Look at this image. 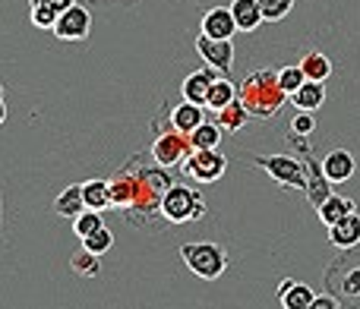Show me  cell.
<instances>
[{"mask_svg": "<svg viewBox=\"0 0 360 309\" xmlns=\"http://www.w3.org/2000/svg\"><path fill=\"white\" fill-rule=\"evenodd\" d=\"M237 32H240V29H237V22H234V13H231V6H212V10L202 16V35L231 41Z\"/></svg>", "mask_w": 360, "mask_h": 309, "instance_id": "12", "label": "cell"}, {"mask_svg": "<svg viewBox=\"0 0 360 309\" xmlns=\"http://www.w3.org/2000/svg\"><path fill=\"white\" fill-rule=\"evenodd\" d=\"M329 243L335 249H351L360 243V215L354 211V215L342 218L338 224H332L329 228Z\"/></svg>", "mask_w": 360, "mask_h": 309, "instance_id": "16", "label": "cell"}, {"mask_svg": "<svg viewBox=\"0 0 360 309\" xmlns=\"http://www.w3.org/2000/svg\"><path fill=\"white\" fill-rule=\"evenodd\" d=\"M218 70L205 67V70H196V73H190L184 82H180V95H184L186 101H193V105H202L205 107V98H209V88L215 86L218 79Z\"/></svg>", "mask_w": 360, "mask_h": 309, "instance_id": "13", "label": "cell"}, {"mask_svg": "<svg viewBox=\"0 0 360 309\" xmlns=\"http://www.w3.org/2000/svg\"><path fill=\"white\" fill-rule=\"evenodd\" d=\"M228 171V158L218 149H193L180 161V173L196 183H218Z\"/></svg>", "mask_w": 360, "mask_h": 309, "instance_id": "7", "label": "cell"}, {"mask_svg": "<svg viewBox=\"0 0 360 309\" xmlns=\"http://www.w3.org/2000/svg\"><path fill=\"white\" fill-rule=\"evenodd\" d=\"M54 211H57L60 218H67V221H73L76 215H82V211H86V199H82V183L67 186V190H63L60 196L54 199Z\"/></svg>", "mask_w": 360, "mask_h": 309, "instance_id": "20", "label": "cell"}, {"mask_svg": "<svg viewBox=\"0 0 360 309\" xmlns=\"http://www.w3.org/2000/svg\"><path fill=\"white\" fill-rule=\"evenodd\" d=\"M82 199H86V209H92V211L114 209L111 180H89V183H82Z\"/></svg>", "mask_w": 360, "mask_h": 309, "instance_id": "19", "label": "cell"}, {"mask_svg": "<svg viewBox=\"0 0 360 309\" xmlns=\"http://www.w3.org/2000/svg\"><path fill=\"white\" fill-rule=\"evenodd\" d=\"M82 246H86L89 253H95V256H105L108 249L114 246V234L108 228H98L95 234H89L86 240H82Z\"/></svg>", "mask_w": 360, "mask_h": 309, "instance_id": "29", "label": "cell"}, {"mask_svg": "<svg viewBox=\"0 0 360 309\" xmlns=\"http://www.w3.org/2000/svg\"><path fill=\"white\" fill-rule=\"evenodd\" d=\"M234 98H237V86L228 79V76H218L215 86L209 88V98H205V107H209L212 114H218L221 107H228Z\"/></svg>", "mask_w": 360, "mask_h": 309, "instance_id": "24", "label": "cell"}, {"mask_svg": "<svg viewBox=\"0 0 360 309\" xmlns=\"http://www.w3.org/2000/svg\"><path fill=\"white\" fill-rule=\"evenodd\" d=\"M171 183H174V177L168 173V167H162L155 158L149 161V158H143V154H133L111 177L114 209L136 230L158 234V230H165V224H168L162 215V199H165V192L171 190Z\"/></svg>", "mask_w": 360, "mask_h": 309, "instance_id": "1", "label": "cell"}, {"mask_svg": "<svg viewBox=\"0 0 360 309\" xmlns=\"http://www.w3.org/2000/svg\"><path fill=\"white\" fill-rule=\"evenodd\" d=\"M180 259H184V265L190 268L196 278L202 281H215L224 275V268H228V253H224V246H218V243H184L180 246Z\"/></svg>", "mask_w": 360, "mask_h": 309, "instance_id": "4", "label": "cell"}, {"mask_svg": "<svg viewBox=\"0 0 360 309\" xmlns=\"http://www.w3.org/2000/svg\"><path fill=\"white\" fill-rule=\"evenodd\" d=\"M205 120V114H202V105H193V101H180V105L171 111V126L180 133H193L199 124Z\"/></svg>", "mask_w": 360, "mask_h": 309, "instance_id": "21", "label": "cell"}, {"mask_svg": "<svg viewBox=\"0 0 360 309\" xmlns=\"http://www.w3.org/2000/svg\"><path fill=\"white\" fill-rule=\"evenodd\" d=\"M215 124L221 126L224 133H237V130H243V126L250 124V111L243 107L240 98H234L228 107H221V111L215 114Z\"/></svg>", "mask_w": 360, "mask_h": 309, "instance_id": "23", "label": "cell"}, {"mask_svg": "<svg viewBox=\"0 0 360 309\" xmlns=\"http://www.w3.org/2000/svg\"><path fill=\"white\" fill-rule=\"evenodd\" d=\"M278 300H281V309H310L313 300H316V294H313L310 284H304V281H281L278 287Z\"/></svg>", "mask_w": 360, "mask_h": 309, "instance_id": "15", "label": "cell"}, {"mask_svg": "<svg viewBox=\"0 0 360 309\" xmlns=\"http://www.w3.org/2000/svg\"><path fill=\"white\" fill-rule=\"evenodd\" d=\"M231 13H234V22L240 32H256L266 16L259 10V0H231Z\"/></svg>", "mask_w": 360, "mask_h": 309, "instance_id": "18", "label": "cell"}, {"mask_svg": "<svg viewBox=\"0 0 360 309\" xmlns=\"http://www.w3.org/2000/svg\"><path fill=\"white\" fill-rule=\"evenodd\" d=\"M98 228H105V221H101V211L86 209L82 215H76V218H73V234L79 237V240H86V237H89V234H95Z\"/></svg>", "mask_w": 360, "mask_h": 309, "instance_id": "28", "label": "cell"}, {"mask_svg": "<svg viewBox=\"0 0 360 309\" xmlns=\"http://www.w3.org/2000/svg\"><path fill=\"white\" fill-rule=\"evenodd\" d=\"M278 82H281V88H285L288 95L297 92V88L307 82V76H304V70H300V63H297V67H281V70H278Z\"/></svg>", "mask_w": 360, "mask_h": 309, "instance_id": "31", "label": "cell"}, {"mask_svg": "<svg viewBox=\"0 0 360 309\" xmlns=\"http://www.w3.org/2000/svg\"><path fill=\"white\" fill-rule=\"evenodd\" d=\"M304 164H307V199H310L313 209H319L332 196V180L323 173V161H316L310 152H304Z\"/></svg>", "mask_w": 360, "mask_h": 309, "instance_id": "11", "label": "cell"}, {"mask_svg": "<svg viewBox=\"0 0 360 309\" xmlns=\"http://www.w3.org/2000/svg\"><path fill=\"white\" fill-rule=\"evenodd\" d=\"M354 167H357V161L348 149H332V152H326V158H323V173L332 180V183L351 180L354 177Z\"/></svg>", "mask_w": 360, "mask_h": 309, "instance_id": "14", "label": "cell"}, {"mask_svg": "<svg viewBox=\"0 0 360 309\" xmlns=\"http://www.w3.org/2000/svg\"><path fill=\"white\" fill-rule=\"evenodd\" d=\"M259 10L266 16V22H281L294 10V0H259Z\"/></svg>", "mask_w": 360, "mask_h": 309, "instance_id": "30", "label": "cell"}, {"mask_svg": "<svg viewBox=\"0 0 360 309\" xmlns=\"http://www.w3.org/2000/svg\"><path fill=\"white\" fill-rule=\"evenodd\" d=\"M253 164L259 167V171H266L269 177L278 186H285V190L307 192V164L304 161L291 158V154H256Z\"/></svg>", "mask_w": 360, "mask_h": 309, "instance_id": "6", "label": "cell"}, {"mask_svg": "<svg viewBox=\"0 0 360 309\" xmlns=\"http://www.w3.org/2000/svg\"><path fill=\"white\" fill-rule=\"evenodd\" d=\"M237 98L243 101V107L250 111L253 120H272L291 101V95L281 88L278 70H253L237 86Z\"/></svg>", "mask_w": 360, "mask_h": 309, "instance_id": "2", "label": "cell"}, {"mask_svg": "<svg viewBox=\"0 0 360 309\" xmlns=\"http://www.w3.org/2000/svg\"><path fill=\"white\" fill-rule=\"evenodd\" d=\"M51 32H54L60 41H86L89 32H92V13H89L82 4H70L67 10L57 16V22Z\"/></svg>", "mask_w": 360, "mask_h": 309, "instance_id": "9", "label": "cell"}, {"mask_svg": "<svg viewBox=\"0 0 360 309\" xmlns=\"http://www.w3.org/2000/svg\"><path fill=\"white\" fill-rule=\"evenodd\" d=\"M310 309H342V300L332 297V294H323V297L313 300V306H310Z\"/></svg>", "mask_w": 360, "mask_h": 309, "instance_id": "34", "label": "cell"}, {"mask_svg": "<svg viewBox=\"0 0 360 309\" xmlns=\"http://www.w3.org/2000/svg\"><path fill=\"white\" fill-rule=\"evenodd\" d=\"M162 215L168 224H190L205 215V202L199 196V190H193V186L171 183V190L162 199Z\"/></svg>", "mask_w": 360, "mask_h": 309, "instance_id": "5", "label": "cell"}, {"mask_svg": "<svg viewBox=\"0 0 360 309\" xmlns=\"http://www.w3.org/2000/svg\"><path fill=\"white\" fill-rule=\"evenodd\" d=\"M6 120V105H4V98H0V124Z\"/></svg>", "mask_w": 360, "mask_h": 309, "instance_id": "35", "label": "cell"}, {"mask_svg": "<svg viewBox=\"0 0 360 309\" xmlns=\"http://www.w3.org/2000/svg\"><path fill=\"white\" fill-rule=\"evenodd\" d=\"M221 136H224V130L218 124H209V120H202V124L190 133L193 149H218V145H221Z\"/></svg>", "mask_w": 360, "mask_h": 309, "instance_id": "26", "label": "cell"}, {"mask_svg": "<svg viewBox=\"0 0 360 309\" xmlns=\"http://www.w3.org/2000/svg\"><path fill=\"white\" fill-rule=\"evenodd\" d=\"M326 291L332 297L345 300H357L360 297V243L351 249H342L338 259H332L326 265Z\"/></svg>", "mask_w": 360, "mask_h": 309, "instance_id": "3", "label": "cell"}, {"mask_svg": "<svg viewBox=\"0 0 360 309\" xmlns=\"http://www.w3.org/2000/svg\"><path fill=\"white\" fill-rule=\"evenodd\" d=\"M0 215H4V202H0Z\"/></svg>", "mask_w": 360, "mask_h": 309, "instance_id": "37", "label": "cell"}, {"mask_svg": "<svg viewBox=\"0 0 360 309\" xmlns=\"http://www.w3.org/2000/svg\"><path fill=\"white\" fill-rule=\"evenodd\" d=\"M190 152H193L190 133H180V130H174V126L152 143V158H155L162 167H177Z\"/></svg>", "mask_w": 360, "mask_h": 309, "instance_id": "8", "label": "cell"}, {"mask_svg": "<svg viewBox=\"0 0 360 309\" xmlns=\"http://www.w3.org/2000/svg\"><path fill=\"white\" fill-rule=\"evenodd\" d=\"M300 70H304V76L313 82H326L332 76V63L323 51H307L304 60H300Z\"/></svg>", "mask_w": 360, "mask_h": 309, "instance_id": "25", "label": "cell"}, {"mask_svg": "<svg viewBox=\"0 0 360 309\" xmlns=\"http://www.w3.org/2000/svg\"><path fill=\"white\" fill-rule=\"evenodd\" d=\"M354 211H357L354 199H348V196H338V192H332V196L326 199V202L316 209V215H319V221H323L326 228H332V224H338V221H342V218L354 215Z\"/></svg>", "mask_w": 360, "mask_h": 309, "instance_id": "17", "label": "cell"}, {"mask_svg": "<svg viewBox=\"0 0 360 309\" xmlns=\"http://www.w3.org/2000/svg\"><path fill=\"white\" fill-rule=\"evenodd\" d=\"M196 51H199V57L205 60V67L218 70L221 76H228L231 67H234V44H231V41H221V38H209V35H202V32H199Z\"/></svg>", "mask_w": 360, "mask_h": 309, "instance_id": "10", "label": "cell"}, {"mask_svg": "<svg viewBox=\"0 0 360 309\" xmlns=\"http://www.w3.org/2000/svg\"><path fill=\"white\" fill-rule=\"evenodd\" d=\"M316 130V120H313V111H297V117L291 120V133L297 136H310Z\"/></svg>", "mask_w": 360, "mask_h": 309, "instance_id": "33", "label": "cell"}, {"mask_svg": "<svg viewBox=\"0 0 360 309\" xmlns=\"http://www.w3.org/2000/svg\"><path fill=\"white\" fill-rule=\"evenodd\" d=\"M0 98H4V86H0Z\"/></svg>", "mask_w": 360, "mask_h": 309, "instance_id": "36", "label": "cell"}, {"mask_svg": "<svg viewBox=\"0 0 360 309\" xmlns=\"http://www.w3.org/2000/svg\"><path fill=\"white\" fill-rule=\"evenodd\" d=\"M323 101H326L323 82H313V79H307L304 86L291 95V105L297 107V111H319V107H323Z\"/></svg>", "mask_w": 360, "mask_h": 309, "instance_id": "22", "label": "cell"}, {"mask_svg": "<svg viewBox=\"0 0 360 309\" xmlns=\"http://www.w3.org/2000/svg\"><path fill=\"white\" fill-rule=\"evenodd\" d=\"M57 16H60L57 6H32V25H38V29H54Z\"/></svg>", "mask_w": 360, "mask_h": 309, "instance_id": "32", "label": "cell"}, {"mask_svg": "<svg viewBox=\"0 0 360 309\" xmlns=\"http://www.w3.org/2000/svg\"><path fill=\"white\" fill-rule=\"evenodd\" d=\"M70 268H73L79 278H95V275H98V256L89 253V249L82 246L70 256Z\"/></svg>", "mask_w": 360, "mask_h": 309, "instance_id": "27", "label": "cell"}]
</instances>
